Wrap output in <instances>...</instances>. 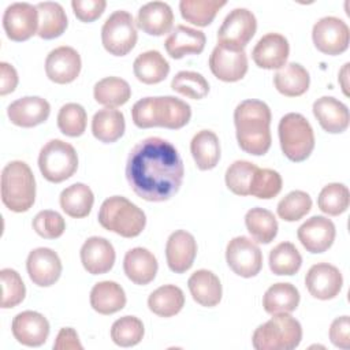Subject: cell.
<instances>
[{"instance_id": "45", "label": "cell", "mask_w": 350, "mask_h": 350, "mask_svg": "<svg viewBox=\"0 0 350 350\" xmlns=\"http://www.w3.org/2000/svg\"><path fill=\"white\" fill-rule=\"evenodd\" d=\"M171 89L193 100H201L209 93L205 77L196 71H179L171 81Z\"/></svg>"}, {"instance_id": "6", "label": "cell", "mask_w": 350, "mask_h": 350, "mask_svg": "<svg viewBox=\"0 0 350 350\" xmlns=\"http://www.w3.org/2000/svg\"><path fill=\"white\" fill-rule=\"evenodd\" d=\"M301 339L299 321L288 313H280L256 328L252 345L256 350H293L299 346Z\"/></svg>"}, {"instance_id": "25", "label": "cell", "mask_w": 350, "mask_h": 350, "mask_svg": "<svg viewBox=\"0 0 350 350\" xmlns=\"http://www.w3.org/2000/svg\"><path fill=\"white\" fill-rule=\"evenodd\" d=\"M135 25L149 36H164L174 26L172 8L164 1L146 3L138 10Z\"/></svg>"}, {"instance_id": "11", "label": "cell", "mask_w": 350, "mask_h": 350, "mask_svg": "<svg viewBox=\"0 0 350 350\" xmlns=\"http://www.w3.org/2000/svg\"><path fill=\"white\" fill-rule=\"evenodd\" d=\"M314 46L325 55H340L349 48L350 30L345 21L336 16L320 18L312 29Z\"/></svg>"}, {"instance_id": "13", "label": "cell", "mask_w": 350, "mask_h": 350, "mask_svg": "<svg viewBox=\"0 0 350 350\" xmlns=\"http://www.w3.org/2000/svg\"><path fill=\"white\" fill-rule=\"evenodd\" d=\"M257 30V21L247 8H234L217 31V44L245 48Z\"/></svg>"}, {"instance_id": "53", "label": "cell", "mask_w": 350, "mask_h": 350, "mask_svg": "<svg viewBox=\"0 0 350 350\" xmlns=\"http://www.w3.org/2000/svg\"><path fill=\"white\" fill-rule=\"evenodd\" d=\"M18 85V72L7 62L0 63V96H5L15 90Z\"/></svg>"}, {"instance_id": "39", "label": "cell", "mask_w": 350, "mask_h": 350, "mask_svg": "<svg viewBox=\"0 0 350 350\" xmlns=\"http://www.w3.org/2000/svg\"><path fill=\"white\" fill-rule=\"evenodd\" d=\"M245 224L253 241L269 243L278 235V220L275 215L265 208H252L245 215Z\"/></svg>"}, {"instance_id": "50", "label": "cell", "mask_w": 350, "mask_h": 350, "mask_svg": "<svg viewBox=\"0 0 350 350\" xmlns=\"http://www.w3.org/2000/svg\"><path fill=\"white\" fill-rule=\"evenodd\" d=\"M33 230L45 239H56L63 235L66 230V221L63 216L51 209L38 212L33 219Z\"/></svg>"}, {"instance_id": "47", "label": "cell", "mask_w": 350, "mask_h": 350, "mask_svg": "<svg viewBox=\"0 0 350 350\" xmlns=\"http://www.w3.org/2000/svg\"><path fill=\"white\" fill-rule=\"evenodd\" d=\"M312 208V198L306 191L293 190L284 196L276 208L278 216L284 221H297L302 219Z\"/></svg>"}, {"instance_id": "42", "label": "cell", "mask_w": 350, "mask_h": 350, "mask_svg": "<svg viewBox=\"0 0 350 350\" xmlns=\"http://www.w3.org/2000/svg\"><path fill=\"white\" fill-rule=\"evenodd\" d=\"M350 204V193L343 183H328L319 194V209L329 216H338L347 211Z\"/></svg>"}, {"instance_id": "48", "label": "cell", "mask_w": 350, "mask_h": 350, "mask_svg": "<svg viewBox=\"0 0 350 350\" xmlns=\"http://www.w3.org/2000/svg\"><path fill=\"white\" fill-rule=\"evenodd\" d=\"M1 280V308L10 309L19 305L26 295V287L21 275L12 268L0 271Z\"/></svg>"}, {"instance_id": "55", "label": "cell", "mask_w": 350, "mask_h": 350, "mask_svg": "<svg viewBox=\"0 0 350 350\" xmlns=\"http://www.w3.org/2000/svg\"><path fill=\"white\" fill-rule=\"evenodd\" d=\"M349 66H350V63H345V64H343L342 70L339 71V78H338V81H339V83H340V86H342V90H343L345 96H349V82H347V78H349Z\"/></svg>"}, {"instance_id": "5", "label": "cell", "mask_w": 350, "mask_h": 350, "mask_svg": "<svg viewBox=\"0 0 350 350\" xmlns=\"http://www.w3.org/2000/svg\"><path fill=\"white\" fill-rule=\"evenodd\" d=\"M98 223L103 228L124 238L138 237L145 226L146 216L141 208L122 196L107 198L98 211Z\"/></svg>"}, {"instance_id": "34", "label": "cell", "mask_w": 350, "mask_h": 350, "mask_svg": "<svg viewBox=\"0 0 350 350\" xmlns=\"http://www.w3.org/2000/svg\"><path fill=\"white\" fill-rule=\"evenodd\" d=\"M135 78L146 85L164 81L170 72V64L159 51H146L138 55L133 63Z\"/></svg>"}, {"instance_id": "8", "label": "cell", "mask_w": 350, "mask_h": 350, "mask_svg": "<svg viewBox=\"0 0 350 350\" xmlns=\"http://www.w3.org/2000/svg\"><path fill=\"white\" fill-rule=\"evenodd\" d=\"M38 168L46 180L60 183L75 174L78 168V154L68 142L51 139L40 150Z\"/></svg>"}, {"instance_id": "3", "label": "cell", "mask_w": 350, "mask_h": 350, "mask_svg": "<svg viewBox=\"0 0 350 350\" xmlns=\"http://www.w3.org/2000/svg\"><path fill=\"white\" fill-rule=\"evenodd\" d=\"M131 118L139 129L165 127L176 130L189 123L191 108L186 101L174 96L145 97L133 105Z\"/></svg>"}, {"instance_id": "36", "label": "cell", "mask_w": 350, "mask_h": 350, "mask_svg": "<svg viewBox=\"0 0 350 350\" xmlns=\"http://www.w3.org/2000/svg\"><path fill=\"white\" fill-rule=\"evenodd\" d=\"M59 202L66 215L82 219L90 213L94 204V196L88 185L74 183L60 193Z\"/></svg>"}, {"instance_id": "19", "label": "cell", "mask_w": 350, "mask_h": 350, "mask_svg": "<svg viewBox=\"0 0 350 350\" xmlns=\"http://www.w3.org/2000/svg\"><path fill=\"white\" fill-rule=\"evenodd\" d=\"M288 53L290 45L283 34L267 33L254 45L252 59L260 68L279 70L286 64Z\"/></svg>"}, {"instance_id": "21", "label": "cell", "mask_w": 350, "mask_h": 350, "mask_svg": "<svg viewBox=\"0 0 350 350\" xmlns=\"http://www.w3.org/2000/svg\"><path fill=\"white\" fill-rule=\"evenodd\" d=\"M197 256V242L193 234L185 230L174 231L165 245L168 268L175 273H183L191 268Z\"/></svg>"}, {"instance_id": "14", "label": "cell", "mask_w": 350, "mask_h": 350, "mask_svg": "<svg viewBox=\"0 0 350 350\" xmlns=\"http://www.w3.org/2000/svg\"><path fill=\"white\" fill-rule=\"evenodd\" d=\"M3 27L12 41H26L38 30V11L30 3H12L3 14Z\"/></svg>"}, {"instance_id": "24", "label": "cell", "mask_w": 350, "mask_h": 350, "mask_svg": "<svg viewBox=\"0 0 350 350\" xmlns=\"http://www.w3.org/2000/svg\"><path fill=\"white\" fill-rule=\"evenodd\" d=\"M313 115L320 126L331 134L346 131L350 123L346 104L331 96H323L313 103Z\"/></svg>"}, {"instance_id": "38", "label": "cell", "mask_w": 350, "mask_h": 350, "mask_svg": "<svg viewBox=\"0 0 350 350\" xmlns=\"http://www.w3.org/2000/svg\"><path fill=\"white\" fill-rule=\"evenodd\" d=\"M94 100L107 108H116L126 104L131 97V88L127 81L119 77H105L93 88Z\"/></svg>"}, {"instance_id": "54", "label": "cell", "mask_w": 350, "mask_h": 350, "mask_svg": "<svg viewBox=\"0 0 350 350\" xmlns=\"http://www.w3.org/2000/svg\"><path fill=\"white\" fill-rule=\"evenodd\" d=\"M53 349H56V350H63V349L82 350L83 346L79 342L77 331L71 327H64L59 331V334L56 336V340L53 343Z\"/></svg>"}, {"instance_id": "40", "label": "cell", "mask_w": 350, "mask_h": 350, "mask_svg": "<svg viewBox=\"0 0 350 350\" xmlns=\"http://www.w3.org/2000/svg\"><path fill=\"white\" fill-rule=\"evenodd\" d=\"M226 4V0H180L179 10L185 21L204 27L212 23L217 11Z\"/></svg>"}, {"instance_id": "26", "label": "cell", "mask_w": 350, "mask_h": 350, "mask_svg": "<svg viewBox=\"0 0 350 350\" xmlns=\"http://www.w3.org/2000/svg\"><path fill=\"white\" fill-rule=\"evenodd\" d=\"M206 37L204 31L178 25L167 37L164 46L172 59H182L187 55H198L204 51Z\"/></svg>"}, {"instance_id": "23", "label": "cell", "mask_w": 350, "mask_h": 350, "mask_svg": "<svg viewBox=\"0 0 350 350\" xmlns=\"http://www.w3.org/2000/svg\"><path fill=\"white\" fill-rule=\"evenodd\" d=\"M51 113L49 103L38 96H26L12 101L7 108L8 119L19 127H34L44 123Z\"/></svg>"}, {"instance_id": "49", "label": "cell", "mask_w": 350, "mask_h": 350, "mask_svg": "<svg viewBox=\"0 0 350 350\" xmlns=\"http://www.w3.org/2000/svg\"><path fill=\"white\" fill-rule=\"evenodd\" d=\"M282 185V176L278 171L271 168H257L250 185V196L261 200L273 198L280 193Z\"/></svg>"}, {"instance_id": "43", "label": "cell", "mask_w": 350, "mask_h": 350, "mask_svg": "<svg viewBox=\"0 0 350 350\" xmlns=\"http://www.w3.org/2000/svg\"><path fill=\"white\" fill-rule=\"evenodd\" d=\"M257 165L247 160H237L226 171V185L237 196H250V185Z\"/></svg>"}, {"instance_id": "10", "label": "cell", "mask_w": 350, "mask_h": 350, "mask_svg": "<svg viewBox=\"0 0 350 350\" xmlns=\"http://www.w3.org/2000/svg\"><path fill=\"white\" fill-rule=\"evenodd\" d=\"M226 260L232 272L242 278H253L262 268V253L258 245L243 235L227 243Z\"/></svg>"}, {"instance_id": "28", "label": "cell", "mask_w": 350, "mask_h": 350, "mask_svg": "<svg viewBox=\"0 0 350 350\" xmlns=\"http://www.w3.org/2000/svg\"><path fill=\"white\" fill-rule=\"evenodd\" d=\"M187 286L193 299L205 308H213L221 301L223 288L220 279L208 269H198L191 273Z\"/></svg>"}, {"instance_id": "18", "label": "cell", "mask_w": 350, "mask_h": 350, "mask_svg": "<svg viewBox=\"0 0 350 350\" xmlns=\"http://www.w3.org/2000/svg\"><path fill=\"white\" fill-rule=\"evenodd\" d=\"M335 224L325 216H312L297 231L301 245L313 254L328 250L335 241Z\"/></svg>"}, {"instance_id": "22", "label": "cell", "mask_w": 350, "mask_h": 350, "mask_svg": "<svg viewBox=\"0 0 350 350\" xmlns=\"http://www.w3.org/2000/svg\"><path fill=\"white\" fill-rule=\"evenodd\" d=\"M81 262L92 275H103L112 269L115 264V249L112 243L103 237L88 238L81 247Z\"/></svg>"}, {"instance_id": "31", "label": "cell", "mask_w": 350, "mask_h": 350, "mask_svg": "<svg viewBox=\"0 0 350 350\" xmlns=\"http://www.w3.org/2000/svg\"><path fill=\"white\" fill-rule=\"evenodd\" d=\"M190 152L198 170L208 171L217 165L220 160L219 137L211 130H201L191 138Z\"/></svg>"}, {"instance_id": "7", "label": "cell", "mask_w": 350, "mask_h": 350, "mask_svg": "<svg viewBox=\"0 0 350 350\" xmlns=\"http://www.w3.org/2000/svg\"><path fill=\"white\" fill-rule=\"evenodd\" d=\"M283 154L295 163L306 160L314 149V133L309 120L297 112L282 116L278 126Z\"/></svg>"}, {"instance_id": "12", "label": "cell", "mask_w": 350, "mask_h": 350, "mask_svg": "<svg viewBox=\"0 0 350 350\" xmlns=\"http://www.w3.org/2000/svg\"><path fill=\"white\" fill-rule=\"evenodd\" d=\"M209 68L220 81H241L247 72L246 52L243 48L217 44L209 56Z\"/></svg>"}, {"instance_id": "16", "label": "cell", "mask_w": 350, "mask_h": 350, "mask_svg": "<svg viewBox=\"0 0 350 350\" xmlns=\"http://www.w3.org/2000/svg\"><path fill=\"white\" fill-rule=\"evenodd\" d=\"M305 284L312 297L327 301L335 298L340 293L343 276L335 265L317 262L308 269Z\"/></svg>"}, {"instance_id": "27", "label": "cell", "mask_w": 350, "mask_h": 350, "mask_svg": "<svg viewBox=\"0 0 350 350\" xmlns=\"http://www.w3.org/2000/svg\"><path fill=\"white\" fill-rule=\"evenodd\" d=\"M123 269L133 283L145 286L156 278L159 264L154 254L148 249L133 247L124 254Z\"/></svg>"}, {"instance_id": "41", "label": "cell", "mask_w": 350, "mask_h": 350, "mask_svg": "<svg viewBox=\"0 0 350 350\" xmlns=\"http://www.w3.org/2000/svg\"><path fill=\"white\" fill-rule=\"evenodd\" d=\"M302 256L291 242L278 243L269 253V269L275 275L291 276L299 271Z\"/></svg>"}, {"instance_id": "17", "label": "cell", "mask_w": 350, "mask_h": 350, "mask_svg": "<svg viewBox=\"0 0 350 350\" xmlns=\"http://www.w3.org/2000/svg\"><path fill=\"white\" fill-rule=\"evenodd\" d=\"M82 62L79 53L67 45L52 49L45 59L46 77L59 85L70 83L77 79L81 72Z\"/></svg>"}, {"instance_id": "1", "label": "cell", "mask_w": 350, "mask_h": 350, "mask_svg": "<svg viewBox=\"0 0 350 350\" xmlns=\"http://www.w3.org/2000/svg\"><path fill=\"white\" fill-rule=\"evenodd\" d=\"M183 175V161L178 149L164 138H145L135 144L127 156L126 179L142 200H170L180 189Z\"/></svg>"}, {"instance_id": "20", "label": "cell", "mask_w": 350, "mask_h": 350, "mask_svg": "<svg viewBox=\"0 0 350 350\" xmlns=\"http://www.w3.org/2000/svg\"><path fill=\"white\" fill-rule=\"evenodd\" d=\"M14 338L29 347L44 345L49 336V323L44 314L34 310L18 313L11 324Z\"/></svg>"}, {"instance_id": "32", "label": "cell", "mask_w": 350, "mask_h": 350, "mask_svg": "<svg viewBox=\"0 0 350 350\" xmlns=\"http://www.w3.org/2000/svg\"><path fill=\"white\" fill-rule=\"evenodd\" d=\"M299 291L291 283H275L265 291L262 297L264 310L269 314L291 313L299 305Z\"/></svg>"}, {"instance_id": "46", "label": "cell", "mask_w": 350, "mask_h": 350, "mask_svg": "<svg viewBox=\"0 0 350 350\" xmlns=\"http://www.w3.org/2000/svg\"><path fill=\"white\" fill-rule=\"evenodd\" d=\"M88 115L85 108L77 103L64 104L57 113V127L67 137H79L85 133Z\"/></svg>"}, {"instance_id": "51", "label": "cell", "mask_w": 350, "mask_h": 350, "mask_svg": "<svg viewBox=\"0 0 350 350\" xmlns=\"http://www.w3.org/2000/svg\"><path fill=\"white\" fill-rule=\"evenodd\" d=\"M72 11L75 16L82 22H93L101 16L107 7L105 0H72Z\"/></svg>"}, {"instance_id": "52", "label": "cell", "mask_w": 350, "mask_h": 350, "mask_svg": "<svg viewBox=\"0 0 350 350\" xmlns=\"http://www.w3.org/2000/svg\"><path fill=\"white\" fill-rule=\"evenodd\" d=\"M329 339L334 346L339 349H349L350 346V319L349 316L336 317L329 327Z\"/></svg>"}, {"instance_id": "4", "label": "cell", "mask_w": 350, "mask_h": 350, "mask_svg": "<svg viewBox=\"0 0 350 350\" xmlns=\"http://www.w3.org/2000/svg\"><path fill=\"white\" fill-rule=\"evenodd\" d=\"M1 201L12 212H27L36 201V179L21 160L5 164L1 171Z\"/></svg>"}, {"instance_id": "29", "label": "cell", "mask_w": 350, "mask_h": 350, "mask_svg": "<svg viewBox=\"0 0 350 350\" xmlns=\"http://www.w3.org/2000/svg\"><path fill=\"white\" fill-rule=\"evenodd\" d=\"M310 77L308 70L299 63L291 62L279 68L273 75V85L286 97H298L309 89Z\"/></svg>"}, {"instance_id": "15", "label": "cell", "mask_w": 350, "mask_h": 350, "mask_svg": "<svg viewBox=\"0 0 350 350\" xmlns=\"http://www.w3.org/2000/svg\"><path fill=\"white\" fill-rule=\"evenodd\" d=\"M26 269L34 284L49 287L59 280L63 267L60 257L55 250L49 247H37L29 253Z\"/></svg>"}, {"instance_id": "44", "label": "cell", "mask_w": 350, "mask_h": 350, "mask_svg": "<svg viewBox=\"0 0 350 350\" xmlns=\"http://www.w3.org/2000/svg\"><path fill=\"white\" fill-rule=\"evenodd\" d=\"M144 324L135 316H123L111 327V339L120 347L138 345L144 338Z\"/></svg>"}, {"instance_id": "35", "label": "cell", "mask_w": 350, "mask_h": 350, "mask_svg": "<svg viewBox=\"0 0 350 350\" xmlns=\"http://www.w3.org/2000/svg\"><path fill=\"white\" fill-rule=\"evenodd\" d=\"M38 11V37L52 40L64 33L68 21L64 8L56 1H42L36 4Z\"/></svg>"}, {"instance_id": "9", "label": "cell", "mask_w": 350, "mask_h": 350, "mask_svg": "<svg viewBox=\"0 0 350 350\" xmlns=\"http://www.w3.org/2000/svg\"><path fill=\"white\" fill-rule=\"evenodd\" d=\"M137 40L135 22L129 11H113L101 27L103 46L113 56L127 55L135 46Z\"/></svg>"}, {"instance_id": "37", "label": "cell", "mask_w": 350, "mask_h": 350, "mask_svg": "<svg viewBox=\"0 0 350 350\" xmlns=\"http://www.w3.org/2000/svg\"><path fill=\"white\" fill-rule=\"evenodd\" d=\"M185 305V294L175 284H164L150 293L148 306L150 312L160 317H172L178 314Z\"/></svg>"}, {"instance_id": "30", "label": "cell", "mask_w": 350, "mask_h": 350, "mask_svg": "<svg viewBox=\"0 0 350 350\" xmlns=\"http://www.w3.org/2000/svg\"><path fill=\"white\" fill-rule=\"evenodd\" d=\"M126 305L123 287L112 280H103L93 286L90 291V306L100 314H112Z\"/></svg>"}, {"instance_id": "33", "label": "cell", "mask_w": 350, "mask_h": 350, "mask_svg": "<svg viewBox=\"0 0 350 350\" xmlns=\"http://www.w3.org/2000/svg\"><path fill=\"white\" fill-rule=\"evenodd\" d=\"M126 130L124 115L115 108H103L93 115L92 133L94 138L104 144L118 141Z\"/></svg>"}, {"instance_id": "2", "label": "cell", "mask_w": 350, "mask_h": 350, "mask_svg": "<svg viewBox=\"0 0 350 350\" xmlns=\"http://www.w3.org/2000/svg\"><path fill=\"white\" fill-rule=\"evenodd\" d=\"M271 109L261 100H243L234 111L239 148L253 156H262L271 148Z\"/></svg>"}]
</instances>
